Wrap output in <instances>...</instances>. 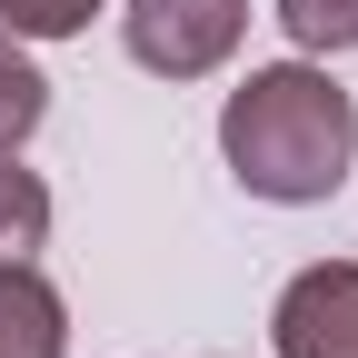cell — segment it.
Instances as JSON below:
<instances>
[{"label": "cell", "mask_w": 358, "mask_h": 358, "mask_svg": "<svg viewBox=\"0 0 358 358\" xmlns=\"http://www.w3.org/2000/svg\"><path fill=\"white\" fill-rule=\"evenodd\" d=\"M219 159L268 209H319L358 169V100L329 80V60H259L219 100Z\"/></svg>", "instance_id": "6da1fadb"}, {"label": "cell", "mask_w": 358, "mask_h": 358, "mask_svg": "<svg viewBox=\"0 0 358 358\" xmlns=\"http://www.w3.org/2000/svg\"><path fill=\"white\" fill-rule=\"evenodd\" d=\"M249 40V0H120V50L150 80H219Z\"/></svg>", "instance_id": "7a4b0ae2"}, {"label": "cell", "mask_w": 358, "mask_h": 358, "mask_svg": "<svg viewBox=\"0 0 358 358\" xmlns=\"http://www.w3.org/2000/svg\"><path fill=\"white\" fill-rule=\"evenodd\" d=\"M268 20L289 30L299 60H348L358 50V0H268Z\"/></svg>", "instance_id": "52a82bcc"}, {"label": "cell", "mask_w": 358, "mask_h": 358, "mask_svg": "<svg viewBox=\"0 0 358 358\" xmlns=\"http://www.w3.org/2000/svg\"><path fill=\"white\" fill-rule=\"evenodd\" d=\"M50 219H60L50 179L20 169V159H0V259H40L50 249Z\"/></svg>", "instance_id": "8992f818"}, {"label": "cell", "mask_w": 358, "mask_h": 358, "mask_svg": "<svg viewBox=\"0 0 358 358\" xmlns=\"http://www.w3.org/2000/svg\"><path fill=\"white\" fill-rule=\"evenodd\" d=\"M40 120H50V70H40L30 40L0 30V159H20L40 140Z\"/></svg>", "instance_id": "5b68a950"}, {"label": "cell", "mask_w": 358, "mask_h": 358, "mask_svg": "<svg viewBox=\"0 0 358 358\" xmlns=\"http://www.w3.org/2000/svg\"><path fill=\"white\" fill-rule=\"evenodd\" d=\"M268 348L279 358H358V259H308L268 299Z\"/></svg>", "instance_id": "3957f363"}, {"label": "cell", "mask_w": 358, "mask_h": 358, "mask_svg": "<svg viewBox=\"0 0 358 358\" xmlns=\"http://www.w3.org/2000/svg\"><path fill=\"white\" fill-rule=\"evenodd\" d=\"M0 358H70V299L40 259H0Z\"/></svg>", "instance_id": "277c9868"}, {"label": "cell", "mask_w": 358, "mask_h": 358, "mask_svg": "<svg viewBox=\"0 0 358 358\" xmlns=\"http://www.w3.org/2000/svg\"><path fill=\"white\" fill-rule=\"evenodd\" d=\"M100 10H110V0H0V30L40 50V40H80Z\"/></svg>", "instance_id": "ba28073f"}]
</instances>
